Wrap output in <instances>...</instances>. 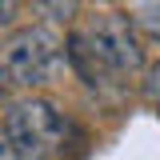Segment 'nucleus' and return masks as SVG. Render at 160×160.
Masks as SVG:
<instances>
[{"label":"nucleus","mask_w":160,"mask_h":160,"mask_svg":"<svg viewBox=\"0 0 160 160\" xmlns=\"http://www.w3.org/2000/svg\"><path fill=\"white\" fill-rule=\"evenodd\" d=\"M64 56L80 72L84 84L100 88V84H112V80L136 72L144 64V48L136 40V24L128 16L104 12L64 40Z\"/></svg>","instance_id":"obj_1"},{"label":"nucleus","mask_w":160,"mask_h":160,"mask_svg":"<svg viewBox=\"0 0 160 160\" xmlns=\"http://www.w3.org/2000/svg\"><path fill=\"white\" fill-rule=\"evenodd\" d=\"M4 136L12 140L20 160H56L72 136V120L48 100H16L4 116Z\"/></svg>","instance_id":"obj_2"},{"label":"nucleus","mask_w":160,"mask_h":160,"mask_svg":"<svg viewBox=\"0 0 160 160\" xmlns=\"http://www.w3.org/2000/svg\"><path fill=\"white\" fill-rule=\"evenodd\" d=\"M8 92V80H4V68H0V96Z\"/></svg>","instance_id":"obj_9"},{"label":"nucleus","mask_w":160,"mask_h":160,"mask_svg":"<svg viewBox=\"0 0 160 160\" xmlns=\"http://www.w3.org/2000/svg\"><path fill=\"white\" fill-rule=\"evenodd\" d=\"M16 4L20 0H0V24H8V20L16 16Z\"/></svg>","instance_id":"obj_8"},{"label":"nucleus","mask_w":160,"mask_h":160,"mask_svg":"<svg viewBox=\"0 0 160 160\" xmlns=\"http://www.w3.org/2000/svg\"><path fill=\"white\" fill-rule=\"evenodd\" d=\"M132 24H140L152 40H160V0H136Z\"/></svg>","instance_id":"obj_4"},{"label":"nucleus","mask_w":160,"mask_h":160,"mask_svg":"<svg viewBox=\"0 0 160 160\" xmlns=\"http://www.w3.org/2000/svg\"><path fill=\"white\" fill-rule=\"evenodd\" d=\"M144 96H148V100H160V64H152L148 76H144Z\"/></svg>","instance_id":"obj_6"},{"label":"nucleus","mask_w":160,"mask_h":160,"mask_svg":"<svg viewBox=\"0 0 160 160\" xmlns=\"http://www.w3.org/2000/svg\"><path fill=\"white\" fill-rule=\"evenodd\" d=\"M64 60V40L48 28V24H32V28H16L0 48V68L8 84H44Z\"/></svg>","instance_id":"obj_3"},{"label":"nucleus","mask_w":160,"mask_h":160,"mask_svg":"<svg viewBox=\"0 0 160 160\" xmlns=\"http://www.w3.org/2000/svg\"><path fill=\"white\" fill-rule=\"evenodd\" d=\"M0 160H20V152L12 148V140L4 136V128H0Z\"/></svg>","instance_id":"obj_7"},{"label":"nucleus","mask_w":160,"mask_h":160,"mask_svg":"<svg viewBox=\"0 0 160 160\" xmlns=\"http://www.w3.org/2000/svg\"><path fill=\"white\" fill-rule=\"evenodd\" d=\"M36 8L48 24H68L76 16V0H36Z\"/></svg>","instance_id":"obj_5"}]
</instances>
